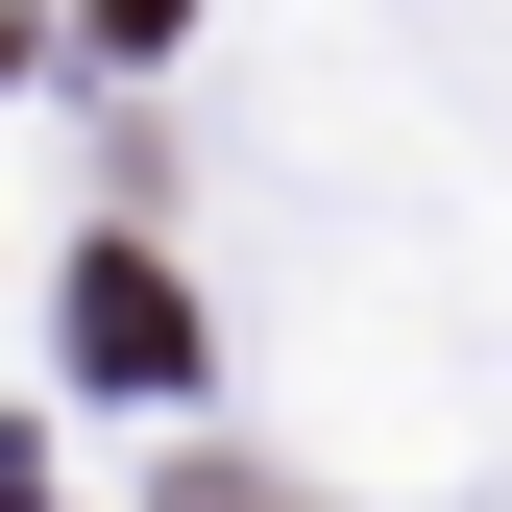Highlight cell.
Segmentation results:
<instances>
[{"label":"cell","mask_w":512,"mask_h":512,"mask_svg":"<svg viewBox=\"0 0 512 512\" xmlns=\"http://www.w3.org/2000/svg\"><path fill=\"white\" fill-rule=\"evenodd\" d=\"M98 25H122V49H147V25H171V0H98Z\"/></svg>","instance_id":"2"},{"label":"cell","mask_w":512,"mask_h":512,"mask_svg":"<svg viewBox=\"0 0 512 512\" xmlns=\"http://www.w3.org/2000/svg\"><path fill=\"white\" fill-rule=\"evenodd\" d=\"M74 366H98V391H171V366H196V293H171L147 244H98V269H74Z\"/></svg>","instance_id":"1"}]
</instances>
